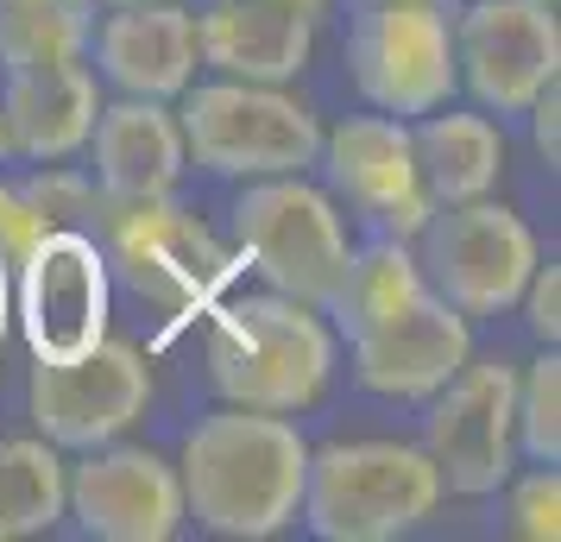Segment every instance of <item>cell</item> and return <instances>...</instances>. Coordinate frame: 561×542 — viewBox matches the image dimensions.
<instances>
[{"label":"cell","instance_id":"1","mask_svg":"<svg viewBox=\"0 0 561 542\" xmlns=\"http://www.w3.org/2000/svg\"><path fill=\"white\" fill-rule=\"evenodd\" d=\"M329 315L354 347V379L379 397H430L473 360L467 315L430 290L410 240H379L347 258Z\"/></svg>","mask_w":561,"mask_h":542},{"label":"cell","instance_id":"2","mask_svg":"<svg viewBox=\"0 0 561 542\" xmlns=\"http://www.w3.org/2000/svg\"><path fill=\"white\" fill-rule=\"evenodd\" d=\"M309 441L290 416L272 411H221L203 416L183 441V517H196L215 537H278L297 523L304 505Z\"/></svg>","mask_w":561,"mask_h":542},{"label":"cell","instance_id":"3","mask_svg":"<svg viewBox=\"0 0 561 542\" xmlns=\"http://www.w3.org/2000/svg\"><path fill=\"white\" fill-rule=\"evenodd\" d=\"M329 322L297 297H240L208 328V379L240 411L297 416L329 391Z\"/></svg>","mask_w":561,"mask_h":542},{"label":"cell","instance_id":"4","mask_svg":"<svg viewBox=\"0 0 561 542\" xmlns=\"http://www.w3.org/2000/svg\"><path fill=\"white\" fill-rule=\"evenodd\" d=\"M442 505V473L404 441H334L304 466V517L322 542H391Z\"/></svg>","mask_w":561,"mask_h":542},{"label":"cell","instance_id":"5","mask_svg":"<svg viewBox=\"0 0 561 542\" xmlns=\"http://www.w3.org/2000/svg\"><path fill=\"white\" fill-rule=\"evenodd\" d=\"M183 158L215 177H290L322 158V127L278 82H208L183 102Z\"/></svg>","mask_w":561,"mask_h":542},{"label":"cell","instance_id":"6","mask_svg":"<svg viewBox=\"0 0 561 542\" xmlns=\"http://www.w3.org/2000/svg\"><path fill=\"white\" fill-rule=\"evenodd\" d=\"M107 233V272H121L146 303L171 315H190L215 303L233 278V253L171 196H139V203H95Z\"/></svg>","mask_w":561,"mask_h":542},{"label":"cell","instance_id":"7","mask_svg":"<svg viewBox=\"0 0 561 542\" xmlns=\"http://www.w3.org/2000/svg\"><path fill=\"white\" fill-rule=\"evenodd\" d=\"M233 233H240L247 258L259 265V278L278 297L309 303V310H329L341 278H347V258H354L334 203L316 183H304V171L259 177L233 203Z\"/></svg>","mask_w":561,"mask_h":542},{"label":"cell","instance_id":"8","mask_svg":"<svg viewBox=\"0 0 561 542\" xmlns=\"http://www.w3.org/2000/svg\"><path fill=\"white\" fill-rule=\"evenodd\" d=\"M416 240H423L416 265L430 290L460 315H505L511 303H524V285L536 272V240L505 203H485V196L442 203Z\"/></svg>","mask_w":561,"mask_h":542},{"label":"cell","instance_id":"9","mask_svg":"<svg viewBox=\"0 0 561 542\" xmlns=\"http://www.w3.org/2000/svg\"><path fill=\"white\" fill-rule=\"evenodd\" d=\"M354 82L379 114H430L455 95V26L442 0H379L354 26Z\"/></svg>","mask_w":561,"mask_h":542},{"label":"cell","instance_id":"10","mask_svg":"<svg viewBox=\"0 0 561 542\" xmlns=\"http://www.w3.org/2000/svg\"><path fill=\"white\" fill-rule=\"evenodd\" d=\"M13 315L32 360H77L107 335V253L95 233L51 228L13 265Z\"/></svg>","mask_w":561,"mask_h":542},{"label":"cell","instance_id":"11","mask_svg":"<svg viewBox=\"0 0 561 542\" xmlns=\"http://www.w3.org/2000/svg\"><path fill=\"white\" fill-rule=\"evenodd\" d=\"M430 397L435 404L423 423V454L442 473V492H460V498L499 492L517 454V372L499 360H467Z\"/></svg>","mask_w":561,"mask_h":542},{"label":"cell","instance_id":"12","mask_svg":"<svg viewBox=\"0 0 561 542\" xmlns=\"http://www.w3.org/2000/svg\"><path fill=\"white\" fill-rule=\"evenodd\" d=\"M152 404V372L127 341H95L77 360L32 366V423L51 448H102L127 436Z\"/></svg>","mask_w":561,"mask_h":542},{"label":"cell","instance_id":"13","mask_svg":"<svg viewBox=\"0 0 561 542\" xmlns=\"http://www.w3.org/2000/svg\"><path fill=\"white\" fill-rule=\"evenodd\" d=\"M455 70L492 114L524 107L561 77V26L549 0H473L455 20Z\"/></svg>","mask_w":561,"mask_h":542},{"label":"cell","instance_id":"14","mask_svg":"<svg viewBox=\"0 0 561 542\" xmlns=\"http://www.w3.org/2000/svg\"><path fill=\"white\" fill-rule=\"evenodd\" d=\"M329 164L334 189L373 215L385 228V240H416L423 221L435 215L430 183H423V164H416V146H410V127L398 114H359V120H341V127L322 139V158Z\"/></svg>","mask_w":561,"mask_h":542},{"label":"cell","instance_id":"15","mask_svg":"<svg viewBox=\"0 0 561 542\" xmlns=\"http://www.w3.org/2000/svg\"><path fill=\"white\" fill-rule=\"evenodd\" d=\"M64 505L102 542H164L183 530L178 466L152 448H89V461L64 480Z\"/></svg>","mask_w":561,"mask_h":542},{"label":"cell","instance_id":"16","mask_svg":"<svg viewBox=\"0 0 561 542\" xmlns=\"http://www.w3.org/2000/svg\"><path fill=\"white\" fill-rule=\"evenodd\" d=\"M95 57H102V77L127 95L146 102H171L196 82V13H183L171 0H133L114 7L95 32Z\"/></svg>","mask_w":561,"mask_h":542},{"label":"cell","instance_id":"17","mask_svg":"<svg viewBox=\"0 0 561 542\" xmlns=\"http://www.w3.org/2000/svg\"><path fill=\"white\" fill-rule=\"evenodd\" d=\"M196 51L233 82H290L316 51V20L278 0H215L196 20Z\"/></svg>","mask_w":561,"mask_h":542},{"label":"cell","instance_id":"18","mask_svg":"<svg viewBox=\"0 0 561 542\" xmlns=\"http://www.w3.org/2000/svg\"><path fill=\"white\" fill-rule=\"evenodd\" d=\"M102 114L95 77L70 64H32V70H7V95H0V127H7V152L20 158H70L89 146V127Z\"/></svg>","mask_w":561,"mask_h":542},{"label":"cell","instance_id":"19","mask_svg":"<svg viewBox=\"0 0 561 542\" xmlns=\"http://www.w3.org/2000/svg\"><path fill=\"white\" fill-rule=\"evenodd\" d=\"M95 177L107 203H139V196H171L183 177V132L164 114V102L127 95L95 114Z\"/></svg>","mask_w":561,"mask_h":542},{"label":"cell","instance_id":"20","mask_svg":"<svg viewBox=\"0 0 561 542\" xmlns=\"http://www.w3.org/2000/svg\"><path fill=\"white\" fill-rule=\"evenodd\" d=\"M416 146V164H423V183H430V203H473V196H492V183L505 171V132L492 127L485 114H423V127L410 132Z\"/></svg>","mask_w":561,"mask_h":542},{"label":"cell","instance_id":"21","mask_svg":"<svg viewBox=\"0 0 561 542\" xmlns=\"http://www.w3.org/2000/svg\"><path fill=\"white\" fill-rule=\"evenodd\" d=\"M64 461L45 436L0 441V542L38 537L64 517Z\"/></svg>","mask_w":561,"mask_h":542},{"label":"cell","instance_id":"22","mask_svg":"<svg viewBox=\"0 0 561 542\" xmlns=\"http://www.w3.org/2000/svg\"><path fill=\"white\" fill-rule=\"evenodd\" d=\"M89 0H0V64L32 70V64H70L89 51Z\"/></svg>","mask_w":561,"mask_h":542},{"label":"cell","instance_id":"23","mask_svg":"<svg viewBox=\"0 0 561 542\" xmlns=\"http://www.w3.org/2000/svg\"><path fill=\"white\" fill-rule=\"evenodd\" d=\"M517 441L542 466L561 461V360H556V347L542 360H530V372L517 379Z\"/></svg>","mask_w":561,"mask_h":542},{"label":"cell","instance_id":"24","mask_svg":"<svg viewBox=\"0 0 561 542\" xmlns=\"http://www.w3.org/2000/svg\"><path fill=\"white\" fill-rule=\"evenodd\" d=\"M511 537H524V542H556L561 537V480H556V466H542L536 461L530 480H517L511 486Z\"/></svg>","mask_w":561,"mask_h":542},{"label":"cell","instance_id":"25","mask_svg":"<svg viewBox=\"0 0 561 542\" xmlns=\"http://www.w3.org/2000/svg\"><path fill=\"white\" fill-rule=\"evenodd\" d=\"M20 189L32 196V208H38L51 228H82V221L95 215V203H102V196H95V183H82L77 171H64L57 158L32 183H20Z\"/></svg>","mask_w":561,"mask_h":542},{"label":"cell","instance_id":"26","mask_svg":"<svg viewBox=\"0 0 561 542\" xmlns=\"http://www.w3.org/2000/svg\"><path fill=\"white\" fill-rule=\"evenodd\" d=\"M45 233H51V221L32 208L26 189H20V183H0V258H7V265H20Z\"/></svg>","mask_w":561,"mask_h":542},{"label":"cell","instance_id":"27","mask_svg":"<svg viewBox=\"0 0 561 542\" xmlns=\"http://www.w3.org/2000/svg\"><path fill=\"white\" fill-rule=\"evenodd\" d=\"M524 297H530V335L556 347V335H561V265H542V258H536Z\"/></svg>","mask_w":561,"mask_h":542},{"label":"cell","instance_id":"28","mask_svg":"<svg viewBox=\"0 0 561 542\" xmlns=\"http://www.w3.org/2000/svg\"><path fill=\"white\" fill-rule=\"evenodd\" d=\"M524 114H530L536 152H542V158H549V164H556V158H561V89H556V82H549V89H542V95H536V102L524 107Z\"/></svg>","mask_w":561,"mask_h":542},{"label":"cell","instance_id":"29","mask_svg":"<svg viewBox=\"0 0 561 542\" xmlns=\"http://www.w3.org/2000/svg\"><path fill=\"white\" fill-rule=\"evenodd\" d=\"M7 322H13V265L0 258V347H7Z\"/></svg>","mask_w":561,"mask_h":542},{"label":"cell","instance_id":"30","mask_svg":"<svg viewBox=\"0 0 561 542\" xmlns=\"http://www.w3.org/2000/svg\"><path fill=\"white\" fill-rule=\"evenodd\" d=\"M278 7H290V13H304V20H322V13H329V0H278Z\"/></svg>","mask_w":561,"mask_h":542},{"label":"cell","instance_id":"31","mask_svg":"<svg viewBox=\"0 0 561 542\" xmlns=\"http://www.w3.org/2000/svg\"><path fill=\"white\" fill-rule=\"evenodd\" d=\"M0 158H7V127H0Z\"/></svg>","mask_w":561,"mask_h":542},{"label":"cell","instance_id":"32","mask_svg":"<svg viewBox=\"0 0 561 542\" xmlns=\"http://www.w3.org/2000/svg\"><path fill=\"white\" fill-rule=\"evenodd\" d=\"M107 7H133V0H107Z\"/></svg>","mask_w":561,"mask_h":542},{"label":"cell","instance_id":"33","mask_svg":"<svg viewBox=\"0 0 561 542\" xmlns=\"http://www.w3.org/2000/svg\"><path fill=\"white\" fill-rule=\"evenodd\" d=\"M549 7H556V0H549Z\"/></svg>","mask_w":561,"mask_h":542}]
</instances>
